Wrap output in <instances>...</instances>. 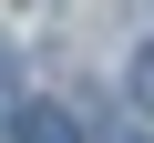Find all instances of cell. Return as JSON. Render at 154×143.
<instances>
[{
  "label": "cell",
  "instance_id": "7a4b0ae2",
  "mask_svg": "<svg viewBox=\"0 0 154 143\" xmlns=\"http://www.w3.org/2000/svg\"><path fill=\"white\" fill-rule=\"evenodd\" d=\"M134 102H154V41L134 51Z\"/></svg>",
  "mask_w": 154,
  "mask_h": 143
},
{
  "label": "cell",
  "instance_id": "3957f363",
  "mask_svg": "<svg viewBox=\"0 0 154 143\" xmlns=\"http://www.w3.org/2000/svg\"><path fill=\"white\" fill-rule=\"evenodd\" d=\"M123 143H134V133H123Z\"/></svg>",
  "mask_w": 154,
  "mask_h": 143
},
{
  "label": "cell",
  "instance_id": "6da1fadb",
  "mask_svg": "<svg viewBox=\"0 0 154 143\" xmlns=\"http://www.w3.org/2000/svg\"><path fill=\"white\" fill-rule=\"evenodd\" d=\"M11 143H82V123H72L62 102H31V112L11 123Z\"/></svg>",
  "mask_w": 154,
  "mask_h": 143
}]
</instances>
